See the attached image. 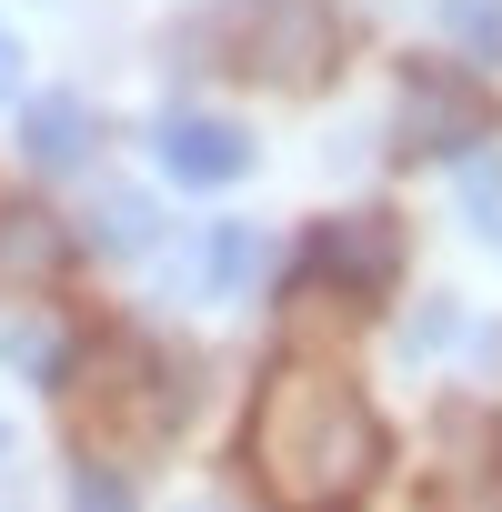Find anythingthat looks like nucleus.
<instances>
[{
  "label": "nucleus",
  "mask_w": 502,
  "mask_h": 512,
  "mask_svg": "<svg viewBox=\"0 0 502 512\" xmlns=\"http://www.w3.org/2000/svg\"><path fill=\"white\" fill-rule=\"evenodd\" d=\"M251 462L272 472V492H282V502L332 512V502H352V492L372 482V462H382V422L362 412V392H352V382H332V372H282V382L262 392Z\"/></svg>",
  "instance_id": "f257e3e1"
},
{
  "label": "nucleus",
  "mask_w": 502,
  "mask_h": 512,
  "mask_svg": "<svg viewBox=\"0 0 502 512\" xmlns=\"http://www.w3.org/2000/svg\"><path fill=\"white\" fill-rule=\"evenodd\" d=\"M392 141H402V161H462L472 141H482V91L462 81V71H412L402 81V111H392Z\"/></svg>",
  "instance_id": "f03ea898"
},
{
  "label": "nucleus",
  "mask_w": 502,
  "mask_h": 512,
  "mask_svg": "<svg viewBox=\"0 0 502 512\" xmlns=\"http://www.w3.org/2000/svg\"><path fill=\"white\" fill-rule=\"evenodd\" d=\"M392 251H402V231H392L382 211H352V221H322V231L302 241V282H342V292H382V282H392Z\"/></svg>",
  "instance_id": "7ed1b4c3"
},
{
  "label": "nucleus",
  "mask_w": 502,
  "mask_h": 512,
  "mask_svg": "<svg viewBox=\"0 0 502 512\" xmlns=\"http://www.w3.org/2000/svg\"><path fill=\"white\" fill-rule=\"evenodd\" d=\"M161 171H171L181 191H221V181L251 171V131L221 121V111H171V121H161Z\"/></svg>",
  "instance_id": "20e7f679"
},
{
  "label": "nucleus",
  "mask_w": 502,
  "mask_h": 512,
  "mask_svg": "<svg viewBox=\"0 0 502 512\" xmlns=\"http://www.w3.org/2000/svg\"><path fill=\"white\" fill-rule=\"evenodd\" d=\"M251 61H262L272 81H322V71L342 61V31H332L322 0H272V11H262V41H251Z\"/></svg>",
  "instance_id": "39448f33"
},
{
  "label": "nucleus",
  "mask_w": 502,
  "mask_h": 512,
  "mask_svg": "<svg viewBox=\"0 0 502 512\" xmlns=\"http://www.w3.org/2000/svg\"><path fill=\"white\" fill-rule=\"evenodd\" d=\"M91 141H101V121H91L81 91H41V101L21 111V161H31V171H81Z\"/></svg>",
  "instance_id": "423d86ee"
},
{
  "label": "nucleus",
  "mask_w": 502,
  "mask_h": 512,
  "mask_svg": "<svg viewBox=\"0 0 502 512\" xmlns=\"http://www.w3.org/2000/svg\"><path fill=\"white\" fill-rule=\"evenodd\" d=\"M71 262V231L51 201H0V282H51Z\"/></svg>",
  "instance_id": "0eeeda50"
},
{
  "label": "nucleus",
  "mask_w": 502,
  "mask_h": 512,
  "mask_svg": "<svg viewBox=\"0 0 502 512\" xmlns=\"http://www.w3.org/2000/svg\"><path fill=\"white\" fill-rule=\"evenodd\" d=\"M251 272H262V231H241V221H221V231L201 241V262H191V292L231 302V292H251Z\"/></svg>",
  "instance_id": "6e6552de"
},
{
  "label": "nucleus",
  "mask_w": 502,
  "mask_h": 512,
  "mask_svg": "<svg viewBox=\"0 0 502 512\" xmlns=\"http://www.w3.org/2000/svg\"><path fill=\"white\" fill-rule=\"evenodd\" d=\"M91 241H101V251H121V262H131V251H151V241H161V211H151V191L111 181V191L91 201Z\"/></svg>",
  "instance_id": "1a4fd4ad"
},
{
  "label": "nucleus",
  "mask_w": 502,
  "mask_h": 512,
  "mask_svg": "<svg viewBox=\"0 0 502 512\" xmlns=\"http://www.w3.org/2000/svg\"><path fill=\"white\" fill-rule=\"evenodd\" d=\"M0 362H11V372H31V382H61V362H71V322H11V332H0Z\"/></svg>",
  "instance_id": "9d476101"
},
{
  "label": "nucleus",
  "mask_w": 502,
  "mask_h": 512,
  "mask_svg": "<svg viewBox=\"0 0 502 512\" xmlns=\"http://www.w3.org/2000/svg\"><path fill=\"white\" fill-rule=\"evenodd\" d=\"M442 31H452L472 61H502V0H442Z\"/></svg>",
  "instance_id": "9b49d317"
},
{
  "label": "nucleus",
  "mask_w": 502,
  "mask_h": 512,
  "mask_svg": "<svg viewBox=\"0 0 502 512\" xmlns=\"http://www.w3.org/2000/svg\"><path fill=\"white\" fill-rule=\"evenodd\" d=\"M462 211L502 221V161H492V151H472V161H462Z\"/></svg>",
  "instance_id": "f8f14e48"
},
{
  "label": "nucleus",
  "mask_w": 502,
  "mask_h": 512,
  "mask_svg": "<svg viewBox=\"0 0 502 512\" xmlns=\"http://www.w3.org/2000/svg\"><path fill=\"white\" fill-rule=\"evenodd\" d=\"M71 512H141V502H131L121 472H81V482H71Z\"/></svg>",
  "instance_id": "ddd939ff"
},
{
  "label": "nucleus",
  "mask_w": 502,
  "mask_h": 512,
  "mask_svg": "<svg viewBox=\"0 0 502 512\" xmlns=\"http://www.w3.org/2000/svg\"><path fill=\"white\" fill-rule=\"evenodd\" d=\"M11 91H21V41L0 31V101H11Z\"/></svg>",
  "instance_id": "4468645a"
}]
</instances>
